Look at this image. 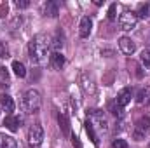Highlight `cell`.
<instances>
[{
  "label": "cell",
  "mask_w": 150,
  "mask_h": 148,
  "mask_svg": "<svg viewBox=\"0 0 150 148\" xmlns=\"http://www.w3.org/2000/svg\"><path fill=\"white\" fill-rule=\"evenodd\" d=\"M42 105V98L37 89H28L21 98V108L26 113H37Z\"/></svg>",
  "instance_id": "cell-2"
},
{
  "label": "cell",
  "mask_w": 150,
  "mask_h": 148,
  "mask_svg": "<svg viewBox=\"0 0 150 148\" xmlns=\"http://www.w3.org/2000/svg\"><path fill=\"white\" fill-rule=\"evenodd\" d=\"M49 47H51V40L45 35H35L30 40L28 52H30V59H32L33 65H44L47 61Z\"/></svg>",
  "instance_id": "cell-1"
},
{
  "label": "cell",
  "mask_w": 150,
  "mask_h": 148,
  "mask_svg": "<svg viewBox=\"0 0 150 148\" xmlns=\"http://www.w3.org/2000/svg\"><path fill=\"white\" fill-rule=\"evenodd\" d=\"M0 84L2 85H7L9 84V72L5 66H0Z\"/></svg>",
  "instance_id": "cell-21"
},
{
  "label": "cell",
  "mask_w": 150,
  "mask_h": 148,
  "mask_svg": "<svg viewBox=\"0 0 150 148\" xmlns=\"http://www.w3.org/2000/svg\"><path fill=\"white\" fill-rule=\"evenodd\" d=\"M91 30H93V19L89 16H84L80 19V25H79V35L82 38L89 37L91 35Z\"/></svg>",
  "instance_id": "cell-7"
},
{
  "label": "cell",
  "mask_w": 150,
  "mask_h": 148,
  "mask_svg": "<svg viewBox=\"0 0 150 148\" xmlns=\"http://www.w3.org/2000/svg\"><path fill=\"white\" fill-rule=\"evenodd\" d=\"M0 106H2V110L7 111L9 115L14 111V99L9 96V94H0Z\"/></svg>",
  "instance_id": "cell-13"
},
{
  "label": "cell",
  "mask_w": 150,
  "mask_h": 148,
  "mask_svg": "<svg viewBox=\"0 0 150 148\" xmlns=\"http://www.w3.org/2000/svg\"><path fill=\"white\" fill-rule=\"evenodd\" d=\"M51 47L54 49V52H59V49L63 47V35L61 33H56V37L52 38V42H51Z\"/></svg>",
  "instance_id": "cell-20"
},
{
  "label": "cell",
  "mask_w": 150,
  "mask_h": 148,
  "mask_svg": "<svg viewBox=\"0 0 150 148\" xmlns=\"http://www.w3.org/2000/svg\"><path fill=\"white\" fill-rule=\"evenodd\" d=\"M136 101L140 103V105H150V87H143L140 92H138V98H136Z\"/></svg>",
  "instance_id": "cell-16"
},
{
  "label": "cell",
  "mask_w": 150,
  "mask_h": 148,
  "mask_svg": "<svg viewBox=\"0 0 150 148\" xmlns=\"http://www.w3.org/2000/svg\"><path fill=\"white\" fill-rule=\"evenodd\" d=\"M131 98H133V91L129 89V87H124V89H120V92L117 94V99H115V103L120 106V108H124L129 101H131Z\"/></svg>",
  "instance_id": "cell-9"
},
{
  "label": "cell",
  "mask_w": 150,
  "mask_h": 148,
  "mask_svg": "<svg viewBox=\"0 0 150 148\" xmlns=\"http://www.w3.org/2000/svg\"><path fill=\"white\" fill-rule=\"evenodd\" d=\"M72 143H74L75 148H82V145H80V141H79V138H77V136H74V138H72Z\"/></svg>",
  "instance_id": "cell-28"
},
{
  "label": "cell",
  "mask_w": 150,
  "mask_h": 148,
  "mask_svg": "<svg viewBox=\"0 0 150 148\" xmlns=\"http://www.w3.org/2000/svg\"><path fill=\"white\" fill-rule=\"evenodd\" d=\"M21 122H23V118H19V117H14V115H9V117H5V120H4V125H5L9 131L16 132V131L19 129Z\"/></svg>",
  "instance_id": "cell-10"
},
{
  "label": "cell",
  "mask_w": 150,
  "mask_h": 148,
  "mask_svg": "<svg viewBox=\"0 0 150 148\" xmlns=\"http://www.w3.org/2000/svg\"><path fill=\"white\" fill-rule=\"evenodd\" d=\"M44 14L49 16V18H56L59 14V7H58V2L54 0H49L44 4Z\"/></svg>",
  "instance_id": "cell-11"
},
{
  "label": "cell",
  "mask_w": 150,
  "mask_h": 148,
  "mask_svg": "<svg viewBox=\"0 0 150 148\" xmlns=\"http://www.w3.org/2000/svg\"><path fill=\"white\" fill-rule=\"evenodd\" d=\"M136 23H138V18L133 11H124L120 16H119V26L124 30V32H129V30H134L136 28Z\"/></svg>",
  "instance_id": "cell-5"
},
{
  "label": "cell",
  "mask_w": 150,
  "mask_h": 148,
  "mask_svg": "<svg viewBox=\"0 0 150 148\" xmlns=\"http://www.w3.org/2000/svg\"><path fill=\"white\" fill-rule=\"evenodd\" d=\"M5 56V47H4V44L0 42V58H4Z\"/></svg>",
  "instance_id": "cell-29"
},
{
  "label": "cell",
  "mask_w": 150,
  "mask_h": 148,
  "mask_svg": "<svg viewBox=\"0 0 150 148\" xmlns=\"http://www.w3.org/2000/svg\"><path fill=\"white\" fill-rule=\"evenodd\" d=\"M140 59H142V63L145 66H150V51H143L142 56H140Z\"/></svg>",
  "instance_id": "cell-24"
},
{
  "label": "cell",
  "mask_w": 150,
  "mask_h": 148,
  "mask_svg": "<svg viewBox=\"0 0 150 148\" xmlns=\"http://www.w3.org/2000/svg\"><path fill=\"white\" fill-rule=\"evenodd\" d=\"M134 14H136V18H142V19H147V18L150 16V4H140Z\"/></svg>",
  "instance_id": "cell-17"
},
{
  "label": "cell",
  "mask_w": 150,
  "mask_h": 148,
  "mask_svg": "<svg viewBox=\"0 0 150 148\" xmlns=\"http://www.w3.org/2000/svg\"><path fill=\"white\" fill-rule=\"evenodd\" d=\"M7 11H9L7 4H0V18H4V16L7 14Z\"/></svg>",
  "instance_id": "cell-27"
},
{
  "label": "cell",
  "mask_w": 150,
  "mask_h": 148,
  "mask_svg": "<svg viewBox=\"0 0 150 148\" xmlns=\"http://www.w3.org/2000/svg\"><path fill=\"white\" fill-rule=\"evenodd\" d=\"M12 70H14L16 77H19V78L26 77V68H25V65H23L21 61H14V63H12Z\"/></svg>",
  "instance_id": "cell-19"
},
{
  "label": "cell",
  "mask_w": 150,
  "mask_h": 148,
  "mask_svg": "<svg viewBox=\"0 0 150 148\" xmlns=\"http://www.w3.org/2000/svg\"><path fill=\"white\" fill-rule=\"evenodd\" d=\"M149 132H150V117L149 115H143V117H140V118L136 120L133 136H134V140L140 141V140H143Z\"/></svg>",
  "instance_id": "cell-3"
},
{
  "label": "cell",
  "mask_w": 150,
  "mask_h": 148,
  "mask_svg": "<svg viewBox=\"0 0 150 148\" xmlns=\"http://www.w3.org/2000/svg\"><path fill=\"white\" fill-rule=\"evenodd\" d=\"M89 117H91V122H93V124H98L100 131H103V132L108 131V122H107V118H105L103 110L93 108V110H89Z\"/></svg>",
  "instance_id": "cell-6"
},
{
  "label": "cell",
  "mask_w": 150,
  "mask_h": 148,
  "mask_svg": "<svg viewBox=\"0 0 150 148\" xmlns=\"http://www.w3.org/2000/svg\"><path fill=\"white\" fill-rule=\"evenodd\" d=\"M119 49H120L126 56H131V54L136 51V45H134V42L129 37H122V38H119Z\"/></svg>",
  "instance_id": "cell-8"
},
{
  "label": "cell",
  "mask_w": 150,
  "mask_h": 148,
  "mask_svg": "<svg viewBox=\"0 0 150 148\" xmlns=\"http://www.w3.org/2000/svg\"><path fill=\"white\" fill-rule=\"evenodd\" d=\"M44 141V129L40 124H33L28 129V145L32 148H38Z\"/></svg>",
  "instance_id": "cell-4"
},
{
  "label": "cell",
  "mask_w": 150,
  "mask_h": 148,
  "mask_svg": "<svg viewBox=\"0 0 150 148\" xmlns=\"http://www.w3.org/2000/svg\"><path fill=\"white\" fill-rule=\"evenodd\" d=\"M49 63H51V66L54 70H61L65 66V56L61 52H52L51 58H49Z\"/></svg>",
  "instance_id": "cell-12"
},
{
  "label": "cell",
  "mask_w": 150,
  "mask_h": 148,
  "mask_svg": "<svg viewBox=\"0 0 150 148\" xmlns=\"http://www.w3.org/2000/svg\"><path fill=\"white\" fill-rule=\"evenodd\" d=\"M0 148H16V140L5 134H0Z\"/></svg>",
  "instance_id": "cell-18"
},
{
  "label": "cell",
  "mask_w": 150,
  "mask_h": 148,
  "mask_svg": "<svg viewBox=\"0 0 150 148\" xmlns=\"http://www.w3.org/2000/svg\"><path fill=\"white\" fill-rule=\"evenodd\" d=\"M86 132H87V136H89V140L93 141V145H96L98 147V134H96V131H94V124L91 122V120H86Z\"/></svg>",
  "instance_id": "cell-15"
},
{
  "label": "cell",
  "mask_w": 150,
  "mask_h": 148,
  "mask_svg": "<svg viewBox=\"0 0 150 148\" xmlns=\"http://www.w3.org/2000/svg\"><path fill=\"white\" fill-rule=\"evenodd\" d=\"M115 12H117V4H112V5H110V9H108V19H110V21H113V19L117 18V14H115Z\"/></svg>",
  "instance_id": "cell-25"
},
{
  "label": "cell",
  "mask_w": 150,
  "mask_h": 148,
  "mask_svg": "<svg viewBox=\"0 0 150 148\" xmlns=\"http://www.w3.org/2000/svg\"><path fill=\"white\" fill-rule=\"evenodd\" d=\"M112 148H129V147H127L126 140H120V138H117V140H113Z\"/></svg>",
  "instance_id": "cell-23"
},
{
  "label": "cell",
  "mask_w": 150,
  "mask_h": 148,
  "mask_svg": "<svg viewBox=\"0 0 150 148\" xmlns=\"http://www.w3.org/2000/svg\"><path fill=\"white\" fill-rule=\"evenodd\" d=\"M28 5H30L28 0H18V2H16V7H18V9H26Z\"/></svg>",
  "instance_id": "cell-26"
},
{
  "label": "cell",
  "mask_w": 150,
  "mask_h": 148,
  "mask_svg": "<svg viewBox=\"0 0 150 148\" xmlns=\"http://www.w3.org/2000/svg\"><path fill=\"white\" fill-rule=\"evenodd\" d=\"M149 148H150V143H149Z\"/></svg>",
  "instance_id": "cell-30"
},
{
  "label": "cell",
  "mask_w": 150,
  "mask_h": 148,
  "mask_svg": "<svg viewBox=\"0 0 150 148\" xmlns=\"http://www.w3.org/2000/svg\"><path fill=\"white\" fill-rule=\"evenodd\" d=\"M59 127H61V132L65 138L70 136V120L67 117V113H59Z\"/></svg>",
  "instance_id": "cell-14"
},
{
  "label": "cell",
  "mask_w": 150,
  "mask_h": 148,
  "mask_svg": "<svg viewBox=\"0 0 150 148\" xmlns=\"http://www.w3.org/2000/svg\"><path fill=\"white\" fill-rule=\"evenodd\" d=\"M108 110L112 111L115 117H122V108H120L117 103H110V105H108Z\"/></svg>",
  "instance_id": "cell-22"
}]
</instances>
